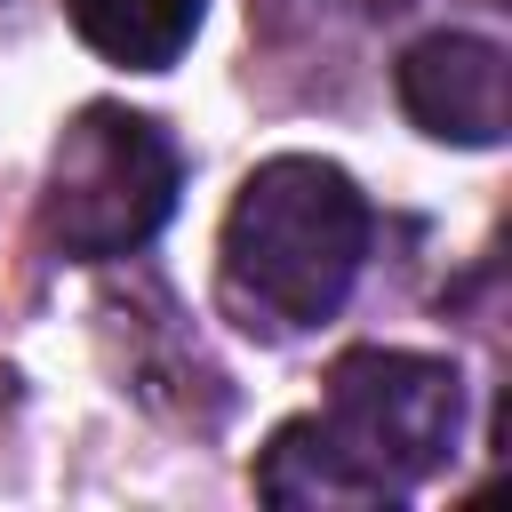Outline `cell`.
Returning <instances> with one entry per match:
<instances>
[{"label": "cell", "instance_id": "1", "mask_svg": "<svg viewBox=\"0 0 512 512\" xmlns=\"http://www.w3.org/2000/svg\"><path fill=\"white\" fill-rule=\"evenodd\" d=\"M224 288L264 328H320L344 312L368 256V200L336 160L280 152L248 168L224 208Z\"/></svg>", "mask_w": 512, "mask_h": 512}, {"label": "cell", "instance_id": "2", "mask_svg": "<svg viewBox=\"0 0 512 512\" xmlns=\"http://www.w3.org/2000/svg\"><path fill=\"white\" fill-rule=\"evenodd\" d=\"M176 184H184V160H176V144H168L160 120H144L128 104H80L64 120V136L48 144L40 232L72 264L136 256L168 224Z\"/></svg>", "mask_w": 512, "mask_h": 512}, {"label": "cell", "instance_id": "3", "mask_svg": "<svg viewBox=\"0 0 512 512\" xmlns=\"http://www.w3.org/2000/svg\"><path fill=\"white\" fill-rule=\"evenodd\" d=\"M336 448L376 480V488H416L424 472L448 464L456 424H464V376L448 360L424 352H392V344H360L328 368V416Z\"/></svg>", "mask_w": 512, "mask_h": 512}, {"label": "cell", "instance_id": "4", "mask_svg": "<svg viewBox=\"0 0 512 512\" xmlns=\"http://www.w3.org/2000/svg\"><path fill=\"white\" fill-rule=\"evenodd\" d=\"M392 88H400V112L432 144L488 152L512 128V72H504V48L480 40V32H424L392 64Z\"/></svg>", "mask_w": 512, "mask_h": 512}, {"label": "cell", "instance_id": "5", "mask_svg": "<svg viewBox=\"0 0 512 512\" xmlns=\"http://www.w3.org/2000/svg\"><path fill=\"white\" fill-rule=\"evenodd\" d=\"M256 496H272V504H296V512H360V504H392V488H376L344 448H336V432L320 424V416H296V424H280L272 432V448L256 456Z\"/></svg>", "mask_w": 512, "mask_h": 512}, {"label": "cell", "instance_id": "6", "mask_svg": "<svg viewBox=\"0 0 512 512\" xmlns=\"http://www.w3.org/2000/svg\"><path fill=\"white\" fill-rule=\"evenodd\" d=\"M200 8H208V0H64L72 32H80L104 64H120V72H168V64L192 48Z\"/></svg>", "mask_w": 512, "mask_h": 512}]
</instances>
